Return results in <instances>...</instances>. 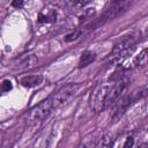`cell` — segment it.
<instances>
[{"mask_svg": "<svg viewBox=\"0 0 148 148\" xmlns=\"http://www.w3.org/2000/svg\"><path fill=\"white\" fill-rule=\"evenodd\" d=\"M148 90L146 87H140V88H136L135 90L131 91L130 94L125 95V96H121L116 103H114V110H113V114H112V119H113V123L118 121L121 116L126 112V110L134 103L136 102L138 99L142 98L145 95H147Z\"/></svg>", "mask_w": 148, "mask_h": 148, "instance_id": "obj_1", "label": "cell"}, {"mask_svg": "<svg viewBox=\"0 0 148 148\" xmlns=\"http://www.w3.org/2000/svg\"><path fill=\"white\" fill-rule=\"evenodd\" d=\"M111 86H112L111 83L104 82V83H99L98 86H96V88L92 90V92L90 95L89 104H90V108L94 112L98 113L105 109L106 97H108V94H109Z\"/></svg>", "mask_w": 148, "mask_h": 148, "instance_id": "obj_2", "label": "cell"}, {"mask_svg": "<svg viewBox=\"0 0 148 148\" xmlns=\"http://www.w3.org/2000/svg\"><path fill=\"white\" fill-rule=\"evenodd\" d=\"M139 38H140L139 32H132L130 35L124 36L113 45L112 51L110 53V57L112 59H119V58L124 57L126 53L131 52L132 49H134V45Z\"/></svg>", "mask_w": 148, "mask_h": 148, "instance_id": "obj_3", "label": "cell"}, {"mask_svg": "<svg viewBox=\"0 0 148 148\" xmlns=\"http://www.w3.org/2000/svg\"><path fill=\"white\" fill-rule=\"evenodd\" d=\"M80 88V84L79 83H68L64 87H61L53 96H52V99H53V106L54 108H59L64 104H66L69 99H72L77 90Z\"/></svg>", "mask_w": 148, "mask_h": 148, "instance_id": "obj_4", "label": "cell"}, {"mask_svg": "<svg viewBox=\"0 0 148 148\" xmlns=\"http://www.w3.org/2000/svg\"><path fill=\"white\" fill-rule=\"evenodd\" d=\"M128 84H130V79L126 75H124L120 79L114 81V83L111 86V88L109 90V94L106 97V103H105V109L113 105L121 97L123 92L127 89Z\"/></svg>", "mask_w": 148, "mask_h": 148, "instance_id": "obj_5", "label": "cell"}, {"mask_svg": "<svg viewBox=\"0 0 148 148\" xmlns=\"http://www.w3.org/2000/svg\"><path fill=\"white\" fill-rule=\"evenodd\" d=\"M54 109L53 106V99H52V96L42 101L39 104H37L36 106H34L30 112H29V119L32 120V121H39V120H43L44 118H46L51 110Z\"/></svg>", "mask_w": 148, "mask_h": 148, "instance_id": "obj_6", "label": "cell"}, {"mask_svg": "<svg viewBox=\"0 0 148 148\" xmlns=\"http://www.w3.org/2000/svg\"><path fill=\"white\" fill-rule=\"evenodd\" d=\"M38 64V59L36 56L34 54H29L27 57H24L23 59H21L14 67L13 69L16 71V72H24V71H28V69H31L34 67H36Z\"/></svg>", "mask_w": 148, "mask_h": 148, "instance_id": "obj_7", "label": "cell"}, {"mask_svg": "<svg viewBox=\"0 0 148 148\" xmlns=\"http://www.w3.org/2000/svg\"><path fill=\"white\" fill-rule=\"evenodd\" d=\"M43 81V76L40 74H37V75H27V76H23L21 79V84L23 87H27V88H34V87H37L42 83Z\"/></svg>", "mask_w": 148, "mask_h": 148, "instance_id": "obj_8", "label": "cell"}, {"mask_svg": "<svg viewBox=\"0 0 148 148\" xmlns=\"http://www.w3.org/2000/svg\"><path fill=\"white\" fill-rule=\"evenodd\" d=\"M95 59H96V54H95V52H92V51H84V52L81 54V57H80V60H79V67H80V68L87 67V66L90 65Z\"/></svg>", "mask_w": 148, "mask_h": 148, "instance_id": "obj_9", "label": "cell"}, {"mask_svg": "<svg viewBox=\"0 0 148 148\" xmlns=\"http://www.w3.org/2000/svg\"><path fill=\"white\" fill-rule=\"evenodd\" d=\"M113 135L110 134V133H106L104 134L101 139H98V142L96 143V147H99V148H108V147H111L113 145Z\"/></svg>", "mask_w": 148, "mask_h": 148, "instance_id": "obj_10", "label": "cell"}, {"mask_svg": "<svg viewBox=\"0 0 148 148\" xmlns=\"http://www.w3.org/2000/svg\"><path fill=\"white\" fill-rule=\"evenodd\" d=\"M134 66L136 67H140V66H143L146 64H148V47L143 49L135 58H134Z\"/></svg>", "mask_w": 148, "mask_h": 148, "instance_id": "obj_11", "label": "cell"}, {"mask_svg": "<svg viewBox=\"0 0 148 148\" xmlns=\"http://www.w3.org/2000/svg\"><path fill=\"white\" fill-rule=\"evenodd\" d=\"M90 0H68V5L73 9H81L83 8Z\"/></svg>", "mask_w": 148, "mask_h": 148, "instance_id": "obj_12", "label": "cell"}, {"mask_svg": "<svg viewBox=\"0 0 148 148\" xmlns=\"http://www.w3.org/2000/svg\"><path fill=\"white\" fill-rule=\"evenodd\" d=\"M82 31L81 30H75L74 32H71V34H67L65 37H64V40L66 43H69V42H73V40H76L80 36H81Z\"/></svg>", "mask_w": 148, "mask_h": 148, "instance_id": "obj_13", "label": "cell"}, {"mask_svg": "<svg viewBox=\"0 0 148 148\" xmlns=\"http://www.w3.org/2000/svg\"><path fill=\"white\" fill-rule=\"evenodd\" d=\"M12 88H13V84H12V82L9 80H3L2 81L1 89H2L3 92H8L9 90H12Z\"/></svg>", "mask_w": 148, "mask_h": 148, "instance_id": "obj_14", "label": "cell"}, {"mask_svg": "<svg viewBox=\"0 0 148 148\" xmlns=\"http://www.w3.org/2000/svg\"><path fill=\"white\" fill-rule=\"evenodd\" d=\"M134 145V139H133V136H127L126 138V141H125V143H124V147L125 148H128V147H132Z\"/></svg>", "mask_w": 148, "mask_h": 148, "instance_id": "obj_15", "label": "cell"}, {"mask_svg": "<svg viewBox=\"0 0 148 148\" xmlns=\"http://www.w3.org/2000/svg\"><path fill=\"white\" fill-rule=\"evenodd\" d=\"M23 2H24V0H13L12 1V6L14 8H21L23 6Z\"/></svg>", "mask_w": 148, "mask_h": 148, "instance_id": "obj_16", "label": "cell"}, {"mask_svg": "<svg viewBox=\"0 0 148 148\" xmlns=\"http://www.w3.org/2000/svg\"><path fill=\"white\" fill-rule=\"evenodd\" d=\"M51 17L50 16H45L43 14H39L38 15V22H51L52 20H50Z\"/></svg>", "mask_w": 148, "mask_h": 148, "instance_id": "obj_17", "label": "cell"}, {"mask_svg": "<svg viewBox=\"0 0 148 148\" xmlns=\"http://www.w3.org/2000/svg\"><path fill=\"white\" fill-rule=\"evenodd\" d=\"M123 1H127V0H110V5H114V3H119Z\"/></svg>", "mask_w": 148, "mask_h": 148, "instance_id": "obj_18", "label": "cell"}]
</instances>
